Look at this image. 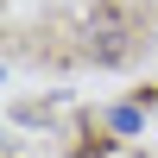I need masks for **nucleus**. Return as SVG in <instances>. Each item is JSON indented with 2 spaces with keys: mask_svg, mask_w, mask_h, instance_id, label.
<instances>
[{
  "mask_svg": "<svg viewBox=\"0 0 158 158\" xmlns=\"http://www.w3.org/2000/svg\"><path fill=\"white\" fill-rule=\"evenodd\" d=\"M114 133H139V108H114Z\"/></svg>",
  "mask_w": 158,
  "mask_h": 158,
  "instance_id": "obj_1",
  "label": "nucleus"
}]
</instances>
